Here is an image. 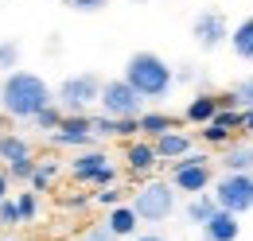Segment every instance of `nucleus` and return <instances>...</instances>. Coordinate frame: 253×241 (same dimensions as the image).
<instances>
[{"label":"nucleus","instance_id":"1","mask_svg":"<svg viewBox=\"0 0 253 241\" xmlns=\"http://www.w3.org/2000/svg\"><path fill=\"white\" fill-rule=\"evenodd\" d=\"M47 105H55V93L47 86V78H39L32 70H12L0 82V109L8 120H35Z\"/></svg>","mask_w":253,"mask_h":241},{"label":"nucleus","instance_id":"2","mask_svg":"<svg viewBox=\"0 0 253 241\" xmlns=\"http://www.w3.org/2000/svg\"><path fill=\"white\" fill-rule=\"evenodd\" d=\"M125 82L140 93L144 101H160V97H168L171 86H175V70L160 59V55H152V51H136V55H128V62H125Z\"/></svg>","mask_w":253,"mask_h":241},{"label":"nucleus","instance_id":"3","mask_svg":"<svg viewBox=\"0 0 253 241\" xmlns=\"http://www.w3.org/2000/svg\"><path fill=\"white\" fill-rule=\"evenodd\" d=\"M101 78L97 74H70L63 78V86L55 90V105L63 109L66 117H86V109L101 101Z\"/></svg>","mask_w":253,"mask_h":241},{"label":"nucleus","instance_id":"4","mask_svg":"<svg viewBox=\"0 0 253 241\" xmlns=\"http://www.w3.org/2000/svg\"><path fill=\"white\" fill-rule=\"evenodd\" d=\"M128 206L136 210L140 222H152V226H156V222H168L171 210H175V187L164 183V179H152V183H144V187L132 195Z\"/></svg>","mask_w":253,"mask_h":241},{"label":"nucleus","instance_id":"5","mask_svg":"<svg viewBox=\"0 0 253 241\" xmlns=\"http://www.w3.org/2000/svg\"><path fill=\"white\" fill-rule=\"evenodd\" d=\"M171 187L175 191H183V195H207L211 191V156L207 152H191L183 156L179 163H171Z\"/></svg>","mask_w":253,"mask_h":241},{"label":"nucleus","instance_id":"6","mask_svg":"<svg viewBox=\"0 0 253 241\" xmlns=\"http://www.w3.org/2000/svg\"><path fill=\"white\" fill-rule=\"evenodd\" d=\"M70 175L78 183H94V187H117V167H113V160H109V152L105 148H86L78 152L74 160H70Z\"/></svg>","mask_w":253,"mask_h":241},{"label":"nucleus","instance_id":"7","mask_svg":"<svg viewBox=\"0 0 253 241\" xmlns=\"http://www.w3.org/2000/svg\"><path fill=\"white\" fill-rule=\"evenodd\" d=\"M97 105L105 109V117H113V120H128V117H140L144 113V97L132 90L125 78H109L101 86V101Z\"/></svg>","mask_w":253,"mask_h":241},{"label":"nucleus","instance_id":"8","mask_svg":"<svg viewBox=\"0 0 253 241\" xmlns=\"http://www.w3.org/2000/svg\"><path fill=\"white\" fill-rule=\"evenodd\" d=\"M214 202H218V210H226V214H250L253 210V175H222L218 183H214Z\"/></svg>","mask_w":253,"mask_h":241},{"label":"nucleus","instance_id":"9","mask_svg":"<svg viewBox=\"0 0 253 241\" xmlns=\"http://www.w3.org/2000/svg\"><path fill=\"white\" fill-rule=\"evenodd\" d=\"M191 35H195V43L203 47V51H214L222 43H230V24H226V16L222 12H199L195 16V24H191Z\"/></svg>","mask_w":253,"mask_h":241},{"label":"nucleus","instance_id":"10","mask_svg":"<svg viewBox=\"0 0 253 241\" xmlns=\"http://www.w3.org/2000/svg\"><path fill=\"white\" fill-rule=\"evenodd\" d=\"M94 140H97L94 136V117H66L63 128L51 136L55 148H78V152H86Z\"/></svg>","mask_w":253,"mask_h":241},{"label":"nucleus","instance_id":"11","mask_svg":"<svg viewBox=\"0 0 253 241\" xmlns=\"http://www.w3.org/2000/svg\"><path fill=\"white\" fill-rule=\"evenodd\" d=\"M160 163V156H156V144L152 140H128V148H125V167L132 171V175H148L152 167Z\"/></svg>","mask_w":253,"mask_h":241},{"label":"nucleus","instance_id":"12","mask_svg":"<svg viewBox=\"0 0 253 241\" xmlns=\"http://www.w3.org/2000/svg\"><path fill=\"white\" fill-rule=\"evenodd\" d=\"M218 117V97L214 93H195L187 101V109H183V120H191V124H211V120Z\"/></svg>","mask_w":253,"mask_h":241},{"label":"nucleus","instance_id":"13","mask_svg":"<svg viewBox=\"0 0 253 241\" xmlns=\"http://www.w3.org/2000/svg\"><path fill=\"white\" fill-rule=\"evenodd\" d=\"M238 234H242V222H238L234 214H226V210H218L203 226V238L207 241H238Z\"/></svg>","mask_w":253,"mask_h":241},{"label":"nucleus","instance_id":"14","mask_svg":"<svg viewBox=\"0 0 253 241\" xmlns=\"http://www.w3.org/2000/svg\"><path fill=\"white\" fill-rule=\"evenodd\" d=\"M191 144H195V140H191L187 132H179V128H175V132H168V136H160V140H156V156H160V160L179 163L183 156H191Z\"/></svg>","mask_w":253,"mask_h":241},{"label":"nucleus","instance_id":"15","mask_svg":"<svg viewBox=\"0 0 253 241\" xmlns=\"http://www.w3.org/2000/svg\"><path fill=\"white\" fill-rule=\"evenodd\" d=\"M168 132H175V117H171V113H156V109H152V113H148V109L140 113V136H144V140L156 144L160 136H168Z\"/></svg>","mask_w":253,"mask_h":241},{"label":"nucleus","instance_id":"16","mask_svg":"<svg viewBox=\"0 0 253 241\" xmlns=\"http://www.w3.org/2000/svg\"><path fill=\"white\" fill-rule=\"evenodd\" d=\"M105 226L113 230V238L121 241V238H136V226H140V218H136V210L125 202V206H117V210L105 214Z\"/></svg>","mask_w":253,"mask_h":241},{"label":"nucleus","instance_id":"17","mask_svg":"<svg viewBox=\"0 0 253 241\" xmlns=\"http://www.w3.org/2000/svg\"><path fill=\"white\" fill-rule=\"evenodd\" d=\"M0 160L12 167V163H20V160H32V144L24 140V136H16V132H0Z\"/></svg>","mask_w":253,"mask_h":241},{"label":"nucleus","instance_id":"18","mask_svg":"<svg viewBox=\"0 0 253 241\" xmlns=\"http://www.w3.org/2000/svg\"><path fill=\"white\" fill-rule=\"evenodd\" d=\"M230 47L242 62H253V16H246L238 28L230 31Z\"/></svg>","mask_w":253,"mask_h":241},{"label":"nucleus","instance_id":"19","mask_svg":"<svg viewBox=\"0 0 253 241\" xmlns=\"http://www.w3.org/2000/svg\"><path fill=\"white\" fill-rule=\"evenodd\" d=\"M222 163H226L230 175H253V148H246V144H230L226 156H222Z\"/></svg>","mask_w":253,"mask_h":241},{"label":"nucleus","instance_id":"20","mask_svg":"<svg viewBox=\"0 0 253 241\" xmlns=\"http://www.w3.org/2000/svg\"><path fill=\"white\" fill-rule=\"evenodd\" d=\"M214 214H218V202H214L211 191H207V195H195L187 202V222H195V226H207Z\"/></svg>","mask_w":253,"mask_h":241},{"label":"nucleus","instance_id":"21","mask_svg":"<svg viewBox=\"0 0 253 241\" xmlns=\"http://www.w3.org/2000/svg\"><path fill=\"white\" fill-rule=\"evenodd\" d=\"M63 120H66V113L59 109V105H47V109H43V113H39V117H35L32 124L39 128V132H47V136H55V132L63 128Z\"/></svg>","mask_w":253,"mask_h":241},{"label":"nucleus","instance_id":"22","mask_svg":"<svg viewBox=\"0 0 253 241\" xmlns=\"http://www.w3.org/2000/svg\"><path fill=\"white\" fill-rule=\"evenodd\" d=\"M55 175H59V163H55V160H43V163L35 167V175H32V191H35V195L47 191V187L55 183Z\"/></svg>","mask_w":253,"mask_h":241},{"label":"nucleus","instance_id":"23","mask_svg":"<svg viewBox=\"0 0 253 241\" xmlns=\"http://www.w3.org/2000/svg\"><path fill=\"white\" fill-rule=\"evenodd\" d=\"M16 66H20V43L4 39V43H0V70H4V74H12Z\"/></svg>","mask_w":253,"mask_h":241},{"label":"nucleus","instance_id":"24","mask_svg":"<svg viewBox=\"0 0 253 241\" xmlns=\"http://www.w3.org/2000/svg\"><path fill=\"white\" fill-rule=\"evenodd\" d=\"M230 136H234V132H226V128H218V124L199 128V140H203V144H214V148H218V144H226V148H230Z\"/></svg>","mask_w":253,"mask_h":241},{"label":"nucleus","instance_id":"25","mask_svg":"<svg viewBox=\"0 0 253 241\" xmlns=\"http://www.w3.org/2000/svg\"><path fill=\"white\" fill-rule=\"evenodd\" d=\"M20 222H24L20 202H16V199H4V202H0V226H20Z\"/></svg>","mask_w":253,"mask_h":241},{"label":"nucleus","instance_id":"26","mask_svg":"<svg viewBox=\"0 0 253 241\" xmlns=\"http://www.w3.org/2000/svg\"><path fill=\"white\" fill-rule=\"evenodd\" d=\"M121 195H125V191L105 187V191H97V195H94V202H97V206H105V210H117V206H125V202H121Z\"/></svg>","mask_w":253,"mask_h":241},{"label":"nucleus","instance_id":"27","mask_svg":"<svg viewBox=\"0 0 253 241\" xmlns=\"http://www.w3.org/2000/svg\"><path fill=\"white\" fill-rule=\"evenodd\" d=\"M16 202H20V214H24V222H35V214H39V195H35V191H24Z\"/></svg>","mask_w":253,"mask_h":241},{"label":"nucleus","instance_id":"28","mask_svg":"<svg viewBox=\"0 0 253 241\" xmlns=\"http://www.w3.org/2000/svg\"><path fill=\"white\" fill-rule=\"evenodd\" d=\"M234 97H238V105H242L246 113L253 109V74H250V78H242V82L234 86Z\"/></svg>","mask_w":253,"mask_h":241},{"label":"nucleus","instance_id":"29","mask_svg":"<svg viewBox=\"0 0 253 241\" xmlns=\"http://www.w3.org/2000/svg\"><path fill=\"white\" fill-rule=\"evenodd\" d=\"M94 136H121V120H113V117H94Z\"/></svg>","mask_w":253,"mask_h":241},{"label":"nucleus","instance_id":"30","mask_svg":"<svg viewBox=\"0 0 253 241\" xmlns=\"http://www.w3.org/2000/svg\"><path fill=\"white\" fill-rule=\"evenodd\" d=\"M35 167H39V160H20V163H12V167H8V175H12V179H24V183H32Z\"/></svg>","mask_w":253,"mask_h":241},{"label":"nucleus","instance_id":"31","mask_svg":"<svg viewBox=\"0 0 253 241\" xmlns=\"http://www.w3.org/2000/svg\"><path fill=\"white\" fill-rule=\"evenodd\" d=\"M66 8H74V12H101L109 0H63Z\"/></svg>","mask_w":253,"mask_h":241},{"label":"nucleus","instance_id":"32","mask_svg":"<svg viewBox=\"0 0 253 241\" xmlns=\"http://www.w3.org/2000/svg\"><path fill=\"white\" fill-rule=\"evenodd\" d=\"M86 241H117V238H113V230H109L105 222H97V226L86 230Z\"/></svg>","mask_w":253,"mask_h":241},{"label":"nucleus","instance_id":"33","mask_svg":"<svg viewBox=\"0 0 253 241\" xmlns=\"http://www.w3.org/2000/svg\"><path fill=\"white\" fill-rule=\"evenodd\" d=\"M8 183H12V175H8V167H0V202L8 199Z\"/></svg>","mask_w":253,"mask_h":241},{"label":"nucleus","instance_id":"34","mask_svg":"<svg viewBox=\"0 0 253 241\" xmlns=\"http://www.w3.org/2000/svg\"><path fill=\"white\" fill-rule=\"evenodd\" d=\"M86 202H90V195H74V199H66V206H70V210H82Z\"/></svg>","mask_w":253,"mask_h":241},{"label":"nucleus","instance_id":"35","mask_svg":"<svg viewBox=\"0 0 253 241\" xmlns=\"http://www.w3.org/2000/svg\"><path fill=\"white\" fill-rule=\"evenodd\" d=\"M132 241H168V238H160V234H136Z\"/></svg>","mask_w":253,"mask_h":241},{"label":"nucleus","instance_id":"36","mask_svg":"<svg viewBox=\"0 0 253 241\" xmlns=\"http://www.w3.org/2000/svg\"><path fill=\"white\" fill-rule=\"evenodd\" d=\"M246 132H250V136H253V109H250V113H246Z\"/></svg>","mask_w":253,"mask_h":241},{"label":"nucleus","instance_id":"37","mask_svg":"<svg viewBox=\"0 0 253 241\" xmlns=\"http://www.w3.org/2000/svg\"><path fill=\"white\" fill-rule=\"evenodd\" d=\"M132 4H148V0H132Z\"/></svg>","mask_w":253,"mask_h":241},{"label":"nucleus","instance_id":"38","mask_svg":"<svg viewBox=\"0 0 253 241\" xmlns=\"http://www.w3.org/2000/svg\"><path fill=\"white\" fill-rule=\"evenodd\" d=\"M4 241H16V238H4Z\"/></svg>","mask_w":253,"mask_h":241}]
</instances>
